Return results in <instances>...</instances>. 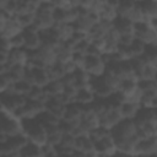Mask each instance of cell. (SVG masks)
Masks as SVG:
<instances>
[{"label": "cell", "mask_w": 157, "mask_h": 157, "mask_svg": "<svg viewBox=\"0 0 157 157\" xmlns=\"http://www.w3.org/2000/svg\"><path fill=\"white\" fill-rule=\"evenodd\" d=\"M144 58L146 59L147 64L157 71V47H146Z\"/></svg>", "instance_id": "4316f807"}, {"label": "cell", "mask_w": 157, "mask_h": 157, "mask_svg": "<svg viewBox=\"0 0 157 157\" xmlns=\"http://www.w3.org/2000/svg\"><path fill=\"white\" fill-rule=\"evenodd\" d=\"M141 105L140 104H135V103H130V102H125L120 105V112L123 115V119H128V120H134L140 110Z\"/></svg>", "instance_id": "ac0fdd59"}, {"label": "cell", "mask_w": 157, "mask_h": 157, "mask_svg": "<svg viewBox=\"0 0 157 157\" xmlns=\"http://www.w3.org/2000/svg\"><path fill=\"white\" fill-rule=\"evenodd\" d=\"M94 101H96V96H94L93 90H92V82H91L90 87L78 90V92L76 94V98H75V103H78L81 105H90Z\"/></svg>", "instance_id": "2e32d148"}, {"label": "cell", "mask_w": 157, "mask_h": 157, "mask_svg": "<svg viewBox=\"0 0 157 157\" xmlns=\"http://www.w3.org/2000/svg\"><path fill=\"white\" fill-rule=\"evenodd\" d=\"M85 70L92 76V77H101L107 71V64L101 56H88L86 55V65Z\"/></svg>", "instance_id": "5b68a950"}, {"label": "cell", "mask_w": 157, "mask_h": 157, "mask_svg": "<svg viewBox=\"0 0 157 157\" xmlns=\"http://www.w3.org/2000/svg\"><path fill=\"white\" fill-rule=\"evenodd\" d=\"M137 132H139V129H137L135 121L128 120V119H124L110 131V134L115 141V145L124 142V141H129L131 139H135L137 136Z\"/></svg>", "instance_id": "3957f363"}, {"label": "cell", "mask_w": 157, "mask_h": 157, "mask_svg": "<svg viewBox=\"0 0 157 157\" xmlns=\"http://www.w3.org/2000/svg\"><path fill=\"white\" fill-rule=\"evenodd\" d=\"M10 43H11V47L12 49H20V48H25V39H23V36L20 34V36H16L11 39H9Z\"/></svg>", "instance_id": "1f68e13d"}, {"label": "cell", "mask_w": 157, "mask_h": 157, "mask_svg": "<svg viewBox=\"0 0 157 157\" xmlns=\"http://www.w3.org/2000/svg\"><path fill=\"white\" fill-rule=\"evenodd\" d=\"M103 80H104V82L107 83V86L113 91V93L119 92L121 81H120L114 74H112V72H109V71H105V74L103 75Z\"/></svg>", "instance_id": "d4e9b609"}, {"label": "cell", "mask_w": 157, "mask_h": 157, "mask_svg": "<svg viewBox=\"0 0 157 157\" xmlns=\"http://www.w3.org/2000/svg\"><path fill=\"white\" fill-rule=\"evenodd\" d=\"M27 97L21 96V94H13V96H5L2 94V101H1V110L9 112L11 114H15L17 109L23 107L27 103Z\"/></svg>", "instance_id": "8992f818"}, {"label": "cell", "mask_w": 157, "mask_h": 157, "mask_svg": "<svg viewBox=\"0 0 157 157\" xmlns=\"http://www.w3.org/2000/svg\"><path fill=\"white\" fill-rule=\"evenodd\" d=\"M13 83H15V82L11 80V77H10L7 74L0 75V91H1V93L6 92V90H7L10 86H12Z\"/></svg>", "instance_id": "f546056e"}, {"label": "cell", "mask_w": 157, "mask_h": 157, "mask_svg": "<svg viewBox=\"0 0 157 157\" xmlns=\"http://www.w3.org/2000/svg\"><path fill=\"white\" fill-rule=\"evenodd\" d=\"M32 85H29L28 82H26L25 80L20 81V82H16L15 83V90H16V93L17 94H21V96H28V93L31 92L32 90Z\"/></svg>", "instance_id": "f1b7e54d"}, {"label": "cell", "mask_w": 157, "mask_h": 157, "mask_svg": "<svg viewBox=\"0 0 157 157\" xmlns=\"http://www.w3.org/2000/svg\"><path fill=\"white\" fill-rule=\"evenodd\" d=\"M135 74L139 81H152V80H156L157 77V71L152 66H150L147 63L144 64L139 70H136Z\"/></svg>", "instance_id": "ffe728a7"}, {"label": "cell", "mask_w": 157, "mask_h": 157, "mask_svg": "<svg viewBox=\"0 0 157 157\" xmlns=\"http://www.w3.org/2000/svg\"><path fill=\"white\" fill-rule=\"evenodd\" d=\"M58 39L63 43V42H66L69 40L70 38L74 37V33H75V28H74V25H66V23H63V25H55L53 27Z\"/></svg>", "instance_id": "e0dca14e"}, {"label": "cell", "mask_w": 157, "mask_h": 157, "mask_svg": "<svg viewBox=\"0 0 157 157\" xmlns=\"http://www.w3.org/2000/svg\"><path fill=\"white\" fill-rule=\"evenodd\" d=\"M21 157H45L44 153V148L40 146H37L32 142H28L23 150L20 152Z\"/></svg>", "instance_id": "44dd1931"}, {"label": "cell", "mask_w": 157, "mask_h": 157, "mask_svg": "<svg viewBox=\"0 0 157 157\" xmlns=\"http://www.w3.org/2000/svg\"><path fill=\"white\" fill-rule=\"evenodd\" d=\"M157 153V136L140 140L136 146V156H152Z\"/></svg>", "instance_id": "9c48e42d"}, {"label": "cell", "mask_w": 157, "mask_h": 157, "mask_svg": "<svg viewBox=\"0 0 157 157\" xmlns=\"http://www.w3.org/2000/svg\"><path fill=\"white\" fill-rule=\"evenodd\" d=\"M72 61L75 63V65L77 66V69H85V65H86V55L85 54H81V53H74Z\"/></svg>", "instance_id": "4dcf8cb0"}, {"label": "cell", "mask_w": 157, "mask_h": 157, "mask_svg": "<svg viewBox=\"0 0 157 157\" xmlns=\"http://www.w3.org/2000/svg\"><path fill=\"white\" fill-rule=\"evenodd\" d=\"M146 22H156L157 21V1H142L139 2Z\"/></svg>", "instance_id": "9a60e30c"}, {"label": "cell", "mask_w": 157, "mask_h": 157, "mask_svg": "<svg viewBox=\"0 0 157 157\" xmlns=\"http://www.w3.org/2000/svg\"><path fill=\"white\" fill-rule=\"evenodd\" d=\"M82 115H83V105H81L78 103H71L66 107L63 120L70 123L74 128H76L81 124Z\"/></svg>", "instance_id": "ba28073f"}, {"label": "cell", "mask_w": 157, "mask_h": 157, "mask_svg": "<svg viewBox=\"0 0 157 157\" xmlns=\"http://www.w3.org/2000/svg\"><path fill=\"white\" fill-rule=\"evenodd\" d=\"M130 49H131V53H132L134 58H139V56H142V55L145 54V52H146V45H145L141 40H139V39L135 38V40H134V42L131 43V45H130Z\"/></svg>", "instance_id": "83f0119b"}, {"label": "cell", "mask_w": 157, "mask_h": 157, "mask_svg": "<svg viewBox=\"0 0 157 157\" xmlns=\"http://www.w3.org/2000/svg\"><path fill=\"white\" fill-rule=\"evenodd\" d=\"M156 80H157V77H156Z\"/></svg>", "instance_id": "e575fe53"}, {"label": "cell", "mask_w": 157, "mask_h": 157, "mask_svg": "<svg viewBox=\"0 0 157 157\" xmlns=\"http://www.w3.org/2000/svg\"><path fill=\"white\" fill-rule=\"evenodd\" d=\"M113 27L121 36H135V25L124 17H119L113 22Z\"/></svg>", "instance_id": "5bb4252c"}, {"label": "cell", "mask_w": 157, "mask_h": 157, "mask_svg": "<svg viewBox=\"0 0 157 157\" xmlns=\"http://www.w3.org/2000/svg\"><path fill=\"white\" fill-rule=\"evenodd\" d=\"M1 132L5 134L9 137L18 136L25 134V126H23V120L17 118L15 114H11L9 112L1 110Z\"/></svg>", "instance_id": "6da1fadb"}, {"label": "cell", "mask_w": 157, "mask_h": 157, "mask_svg": "<svg viewBox=\"0 0 157 157\" xmlns=\"http://www.w3.org/2000/svg\"><path fill=\"white\" fill-rule=\"evenodd\" d=\"M47 71H48V74H49L50 81L61 80L64 76H66V72H65V70H64V65L60 64V63H56V64H54L53 66L48 67Z\"/></svg>", "instance_id": "484cf974"}, {"label": "cell", "mask_w": 157, "mask_h": 157, "mask_svg": "<svg viewBox=\"0 0 157 157\" xmlns=\"http://www.w3.org/2000/svg\"><path fill=\"white\" fill-rule=\"evenodd\" d=\"M135 38L146 47H157V25L155 22H141L135 25Z\"/></svg>", "instance_id": "7a4b0ae2"}, {"label": "cell", "mask_w": 157, "mask_h": 157, "mask_svg": "<svg viewBox=\"0 0 157 157\" xmlns=\"http://www.w3.org/2000/svg\"><path fill=\"white\" fill-rule=\"evenodd\" d=\"M44 92H45L50 98L61 94V93L64 92V83H63V81H61V80L50 81V82L44 87Z\"/></svg>", "instance_id": "7402d4cb"}, {"label": "cell", "mask_w": 157, "mask_h": 157, "mask_svg": "<svg viewBox=\"0 0 157 157\" xmlns=\"http://www.w3.org/2000/svg\"><path fill=\"white\" fill-rule=\"evenodd\" d=\"M92 90H93V93H94L96 98H98V99H107L112 94H114L113 91L104 82L103 76L92 78Z\"/></svg>", "instance_id": "30bf717a"}, {"label": "cell", "mask_w": 157, "mask_h": 157, "mask_svg": "<svg viewBox=\"0 0 157 157\" xmlns=\"http://www.w3.org/2000/svg\"><path fill=\"white\" fill-rule=\"evenodd\" d=\"M26 66H22V65H11L10 66V70L7 72V75L11 77V80L16 83V82H20L22 80H25V75H26Z\"/></svg>", "instance_id": "cb8c5ba5"}, {"label": "cell", "mask_w": 157, "mask_h": 157, "mask_svg": "<svg viewBox=\"0 0 157 157\" xmlns=\"http://www.w3.org/2000/svg\"><path fill=\"white\" fill-rule=\"evenodd\" d=\"M1 31V38L2 39H11L16 36H20L23 33L25 28L22 27L20 20L17 16H12L7 20L6 25L0 29Z\"/></svg>", "instance_id": "52a82bcc"}, {"label": "cell", "mask_w": 157, "mask_h": 157, "mask_svg": "<svg viewBox=\"0 0 157 157\" xmlns=\"http://www.w3.org/2000/svg\"><path fill=\"white\" fill-rule=\"evenodd\" d=\"M137 129L142 128L145 124H148V123H156L155 120V109L153 108H145V107H141L136 118L134 119ZM157 124V123H156Z\"/></svg>", "instance_id": "7c38bea8"}, {"label": "cell", "mask_w": 157, "mask_h": 157, "mask_svg": "<svg viewBox=\"0 0 157 157\" xmlns=\"http://www.w3.org/2000/svg\"><path fill=\"white\" fill-rule=\"evenodd\" d=\"M75 151H76V152H81V153H83V155L94 152V151H96L94 141L91 139L90 135H85V136H81V137H76Z\"/></svg>", "instance_id": "4fadbf2b"}, {"label": "cell", "mask_w": 157, "mask_h": 157, "mask_svg": "<svg viewBox=\"0 0 157 157\" xmlns=\"http://www.w3.org/2000/svg\"><path fill=\"white\" fill-rule=\"evenodd\" d=\"M29 61V52L25 48L12 49L9 54V64L10 65H22L27 66Z\"/></svg>", "instance_id": "8fae6325"}, {"label": "cell", "mask_w": 157, "mask_h": 157, "mask_svg": "<svg viewBox=\"0 0 157 157\" xmlns=\"http://www.w3.org/2000/svg\"><path fill=\"white\" fill-rule=\"evenodd\" d=\"M32 71H33V76H34V86L44 88L50 82V77H49L47 69L34 67V69H32Z\"/></svg>", "instance_id": "d6986e66"}, {"label": "cell", "mask_w": 157, "mask_h": 157, "mask_svg": "<svg viewBox=\"0 0 157 157\" xmlns=\"http://www.w3.org/2000/svg\"><path fill=\"white\" fill-rule=\"evenodd\" d=\"M155 120H156V123H157V108L155 109Z\"/></svg>", "instance_id": "d6a6232c"}, {"label": "cell", "mask_w": 157, "mask_h": 157, "mask_svg": "<svg viewBox=\"0 0 157 157\" xmlns=\"http://www.w3.org/2000/svg\"><path fill=\"white\" fill-rule=\"evenodd\" d=\"M99 120H101V126L102 128H104L105 130L112 131L119 123H121L124 120L123 115H121V112H120V105L117 107V105L110 104L109 108L103 114L99 115Z\"/></svg>", "instance_id": "277c9868"}, {"label": "cell", "mask_w": 157, "mask_h": 157, "mask_svg": "<svg viewBox=\"0 0 157 157\" xmlns=\"http://www.w3.org/2000/svg\"><path fill=\"white\" fill-rule=\"evenodd\" d=\"M155 23H156V25H157V21H156V22H155Z\"/></svg>", "instance_id": "836d02e7"}, {"label": "cell", "mask_w": 157, "mask_h": 157, "mask_svg": "<svg viewBox=\"0 0 157 157\" xmlns=\"http://www.w3.org/2000/svg\"><path fill=\"white\" fill-rule=\"evenodd\" d=\"M72 56H74V52L66 48L63 43H60V45L56 49V61L60 64H66L72 60Z\"/></svg>", "instance_id": "603a6c76"}]
</instances>
